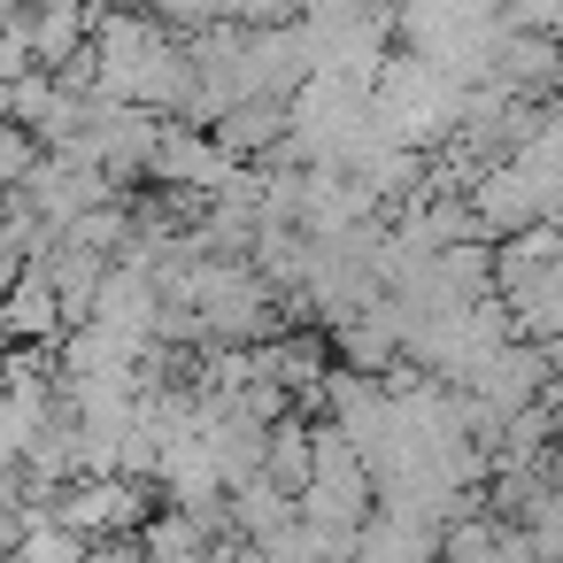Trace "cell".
Masks as SVG:
<instances>
[{"label": "cell", "instance_id": "6da1fadb", "mask_svg": "<svg viewBox=\"0 0 563 563\" xmlns=\"http://www.w3.org/2000/svg\"><path fill=\"white\" fill-rule=\"evenodd\" d=\"M463 101H471V86H455L448 70H432V63L409 55V47H394V55L378 63V78H371V117H378V132H394L401 147H424V155L463 124Z\"/></svg>", "mask_w": 563, "mask_h": 563}, {"label": "cell", "instance_id": "7a4b0ae2", "mask_svg": "<svg viewBox=\"0 0 563 563\" xmlns=\"http://www.w3.org/2000/svg\"><path fill=\"white\" fill-rule=\"evenodd\" d=\"M155 509V494H147V478H124V471H109V478H78V486H63L55 494V525H70L78 540H124V532H140V517Z\"/></svg>", "mask_w": 563, "mask_h": 563}, {"label": "cell", "instance_id": "3957f363", "mask_svg": "<svg viewBox=\"0 0 563 563\" xmlns=\"http://www.w3.org/2000/svg\"><path fill=\"white\" fill-rule=\"evenodd\" d=\"M548 386H555V371H548V347H540V340H501V347H494V355L471 371V386H463V394H471V401H478V409L501 424V417L532 409Z\"/></svg>", "mask_w": 563, "mask_h": 563}, {"label": "cell", "instance_id": "277c9868", "mask_svg": "<svg viewBox=\"0 0 563 563\" xmlns=\"http://www.w3.org/2000/svg\"><path fill=\"white\" fill-rule=\"evenodd\" d=\"M563 86V40H548V32H501V47H494V63H486V78H478V93H501V101H548Z\"/></svg>", "mask_w": 563, "mask_h": 563}, {"label": "cell", "instance_id": "5b68a950", "mask_svg": "<svg viewBox=\"0 0 563 563\" xmlns=\"http://www.w3.org/2000/svg\"><path fill=\"white\" fill-rule=\"evenodd\" d=\"M309 70H317V63H309L301 24H255V32H240V93L286 101Z\"/></svg>", "mask_w": 563, "mask_h": 563}, {"label": "cell", "instance_id": "8992f818", "mask_svg": "<svg viewBox=\"0 0 563 563\" xmlns=\"http://www.w3.org/2000/svg\"><path fill=\"white\" fill-rule=\"evenodd\" d=\"M224 155H217V140L209 132H194V124H178V117H163L155 124V147H147V186H170V194H217L224 186Z\"/></svg>", "mask_w": 563, "mask_h": 563}, {"label": "cell", "instance_id": "52a82bcc", "mask_svg": "<svg viewBox=\"0 0 563 563\" xmlns=\"http://www.w3.org/2000/svg\"><path fill=\"white\" fill-rule=\"evenodd\" d=\"M93 16H101V0H32V24H24V55H32V70L55 78L70 55H86Z\"/></svg>", "mask_w": 563, "mask_h": 563}, {"label": "cell", "instance_id": "ba28073f", "mask_svg": "<svg viewBox=\"0 0 563 563\" xmlns=\"http://www.w3.org/2000/svg\"><path fill=\"white\" fill-rule=\"evenodd\" d=\"M209 140H217V155H224V163H271V155H278V140H286V101L247 93V101H232V109L209 124Z\"/></svg>", "mask_w": 563, "mask_h": 563}, {"label": "cell", "instance_id": "9c48e42d", "mask_svg": "<svg viewBox=\"0 0 563 563\" xmlns=\"http://www.w3.org/2000/svg\"><path fill=\"white\" fill-rule=\"evenodd\" d=\"M0 332H16V340H32V347H55V340L70 332V317H63V301H55V286H47L40 263H24L16 286L0 294Z\"/></svg>", "mask_w": 563, "mask_h": 563}, {"label": "cell", "instance_id": "30bf717a", "mask_svg": "<svg viewBox=\"0 0 563 563\" xmlns=\"http://www.w3.org/2000/svg\"><path fill=\"white\" fill-rule=\"evenodd\" d=\"M78 563H147V555H140V540L124 532V540H86V555H78Z\"/></svg>", "mask_w": 563, "mask_h": 563}, {"label": "cell", "instance_id": "8fae6325", "mask_svg": "<svg viewBox=\"0 0 563 563\" xmlns=\"http://www.w3.org/2000/svg\"><path fill=\"white\" fill-rule=\"evenodd\" d=\"M24 525H32V517H24L9 494H0V555H16V548H24Z\"/></svg>", "mask_w": 563, "mask_h": 563}, {"label": "cell", "instance_id": "7c38bea8", "mask_svg": "<svg viewBox=\"0 0 563 563\" xmlns=\"http://www.w3.org/2000/svg\"><path fill=\"white\" fill-rule=\"evenodd\" d=\"M540 124H548V132H555V140H563V86H555V93H548V101H540Z\"/></svg>", "mask_w": 563, "mask_h": 563}, {"label": "cell", "instance_id": "4fadbf2b", "mask_svg": "<svg viewBox=\"0 0 563 563\" xmlns=\"http://www.w3.org/2000/svg\"><path fill=\"white\" fill-rule=\"evenodd\" d=\"M548 401H555V440H563V378L548 386Z\"/></svg>", "mask_w": 563, "mask_h": 563}, {"label": "cell", "instance_id": "5bb4252c", "mask_svg": "<svg viewBox=\"0 0 563 563\" xmlns=\"http://www.w3.org/2000/svg\"><path fill=\"white\" fill-rule=\"evenodd\" d=\"M432 563H448V555H432Z\"/></svg>", "mask_w": 563, "mask_h": 563}]
</instances>
